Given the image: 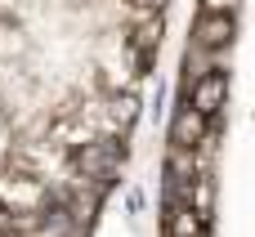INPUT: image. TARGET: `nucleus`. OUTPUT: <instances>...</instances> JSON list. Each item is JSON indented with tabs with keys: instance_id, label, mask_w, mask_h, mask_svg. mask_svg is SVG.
I'll list each match as a JSON object with an SVG mask.
<instances>
[{
	"instance_id": "nucleus-4",
	"label": "nucleus",
	"mask_w": 255,
	"mask_h": 237,
	"mask_svg": "<svg viewBox=\"0 0 255 237\" xmlns=\"http://www.w3.org/2000/svg\"><path fill=\"white\" fill-rule=\"evenodd\" d=\"M238 0H206V13H233Z\"/></svg>"
},
{
	"instance_id": "nucleus-5",
	"label": "nucleus",
	"mask_w": 255,
	"mask_h": 237,
	"mask_svg": "<svg viewBox=\"0 0 255 237\" xmlns=\"http://www.w3.org/2000/svg\"><path fill=\"white\" fill-rule=\"evenodd\" d=\"M197 237H206V233H197Z\"/></svg>"
},
{
	"instance_id": "nucleus-2",
	"label": "nucleus",
	"mask_w": 255,
	"mask_h": 237,
	"mask_svg": "<svg viewBox=\"0 0 255 237\" xmlns=\"http://www.w3.org/2000/svg\"><path fill=\"white\" fill-rule=\"evenodd\" d=\"M229 36H233V13H202V22H197L202 49H220V45H229Z\"/></svg>"
},
{
	"instance_id": "nucleus-1",
	"label": "nucleus",
	"mask_w": 255,
	"mask_h": 237,
	"mask_svg": "<svg viewBox=\"0 0 255 237\" xmlns=\"http://www.w3.org/2000/svg\"><path fill=\"white\" fill-rule=\"evenodd\" d=\"M229 99V72L211 67V72H193V85H188V108L202 112V117H220Z\"/></svg>"
},
{
	"instance_id": "nucleus-3",
	"label": "nucleus",
	"mask_w": 255,
	"mask_h": 237,
	"mask_svg": "<svg viewBox=\"0 0 255 237\" xmlns=\"http://www.w3.org/2000/svg\"><path fill=\"white\" fill-rule=\"evenodd\" d=\"M206 215H197L193 206H175L170 215H166V237H197V233H206Z\"/></svg>"
}]
</instances>
